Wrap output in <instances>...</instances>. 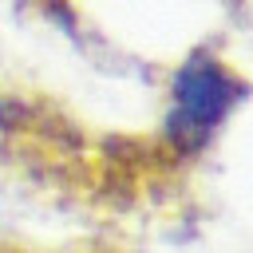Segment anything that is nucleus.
I'll list each match as a JSON object with an SVG mask.
<instances>
[{
  "instance_id": "nucleus-2",
  "label": "nucleus",
  "mask_w": 253,
  "mask_h": 253,
  "mask_svg": "<svg viewBox=\"0 0 253 253\" xmlns=\"http://www.w3.org/2000/svg\"><path fill=\"white\" fill-rule=\"evenodd\" d=\"M0 253H32V249H20V245H0ZM87 253H111V249H87Z\"/></svg>"
},
{
  "instance_id": "nucleus-1",
  "label": "nucleus",
  "mask_w": 253,
  "mask_h": 253,
  "mask_svg": "<svg viewBox=\"0 0 253 253\" xmlns=\"http://www.w3.org/2000/svg\"><path fill=\"white\" fill-rule=\"evenodd\" d=\"M241 99L237 79L217 63V59H194L182 67L174 95H170V111L162 123V146L170 150V158L178 166H186L221 126V119L229 115V107Z\"/></svg>"
}]
</instances>
